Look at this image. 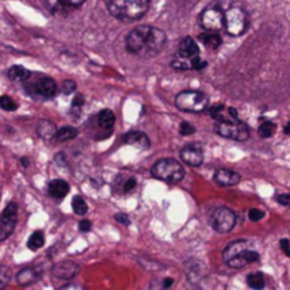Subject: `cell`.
<instances>
[{"label": "cell", "mask_w": 290, "mask_h": 290, "mask_svg": "<svg viewBox=\"0 0 290 290\" xmlns=\"http://www.w3.org/2000/svg\"><path fill=\"white\" fill-rule=\"evenodd\" d=\"M38 276H40V272L37 268H24L17 273V283L20 286H28L34 282H37Z\"/></svg>", "instance_id": "cell-21"}, {"label": "cell", "mask_w": 290, "mask_h": 290, "mask_svg": "<svg viewBox=\"0 0 290 290\" xmlns=\"http://www.w3.org/2000/svg\"><path fill=\"white\" fill-rule=\"evenodd\" d=\"M214 131L221 138L236 142L248 141L249 136H251L249 126L245 122L238 121V119H235V121H226V119L217 121L216 126H214Z\"/></svg>", "instance_id": "cell-6"}, {"label": "cell", "mask_w": 290, "mask_h": 290, "mask_svg": "<svg viewBox=\"0 0 290 290\" xmlns=\"http://www.w3.org/2000/svg\"><path fill=\"white\" fill-rule=\"evenodd\" d=\"M214 181L218 186L222 187H231V186H236L241 181V176L229 169H218L214 173Z\"/></svg>", "instance_id": "cell-15"}, {"label": "cell", "mask_w": 290, "mask_h": 290, "mask_svg": "<svg viewBox=\"0 0 290 290\" xmlns=\"http://www.w3.org/2000/svg\"><path fill=\"white\" fill-rule=\"evenodd\" d=\"M173 283H174V279H171V278H166L163 283H161V288H164V289H167L170 286H173Z\"/></svg>", "instance_id": "cell-42"}, {"label": "cell", "mask_w": 290, "mask_h": 290, "mask_svg": "<svg viewBox=\"0 0 290 290\" xmlns=\"http://www.w3.org/2000/svg\"><path fill=\"white\" fill-rule=\"evenodd\" d=\"M167 36L161 28L153 27L149 24H143L133 28L126 36L125 47L132 56L141 58H151L157 56L164 48Z\"/></svg>", "instance_id": "cell-1"}, {"label": "cell", "mask_w": 290, "mask_h": 290, "mask_svg": "<svg viewBox=\"0 0 290 290\" xmlns=\"http://www.w3.org/2000/svg\"><path fill=\"white\" fill-rule=\"evenodd\" d=\"M178 131H180L181 136H190V135H194L196 133V128L193 125H190L188 122H181Z\"/></svg>", "instance_id": "cell-34"}, {"label": "cell", "mask_w": 290, "mask_h": 290, "mask_svg": "<svg viewBox=\"0 0 290 290\" xmlns=\"http://www.w3.org/2000/svg\"><path fill=\"white\" fill-rule=\"evenodd\" d=\"M7 76L13 82H26L31 76V72L21 66H13L7 70Z\"/></svg>", "instance_id": "cell-23"}, {"label": "cell", "mask_w": 290, "mask_h": 290, "mask_svg": "<svg viewBox=\"0 0 290 290\" xmlns=\"http://www.w3.org/2000/svg\"><path fill=\"white\" fill-rule=\"evenodd\" d=\"M26 89L33 96H41L44 99H51L57 95L56 81L46 75H37L34 79L31 76L26 81Z\"/></svg>", "instance_id": "cell-9"}, {"label": "cell", "mask_w": 290, "mask_h": 290, "mask_svg": "<svg viewBox=\"0 0 290 290\" xmlns=\"http://www.w3.org/2000/svg\"><path fill=\"white\" fill-rule=\"evenodd\" d=\"M43 7L51 14H67L82 6L86 0H40Z\"/></svg>", "instance_id": "cell-12"}, {"label": "cell", "mask_w": 290, "mask_h": 290, "mask_svg": "<svg viewBox=\"0 0 290 290\" xmlns=\"http://www.w3.org/2000/svg\"><path fill=\"white\" fill-rule=\"evenodd\" d=\"M180 157L188 166L198 167L204 161V147L200 142L190 143L180 150Z\"/></svg>", "instance_id": "cell-13"}, {"label": "cell", "mask_w": 290, "mask_h": 290, "mask_svg": "<svg viewBox=\"0 0 290 290\" xmlns=\"http://www.w3.org/2000/svg\"><path fill=\"white\" fill-rule=\"evenodd\" d=\"M178 56L191 60L194 57L200 56V47L191 37L181 38L178 43Z\"/></svg>", "instance_id": "cell-17"}, {"label": "cell", "mask_w": 290, "mask_h": 290, "mask_svg": "<svg viewBox=\"0 0 290 290\" xmlns=\"http://www.w3.org/2000/svg\"><path fill=\"white\" fill-rule=\"evenodd\" d=\"M258 132H259V136H261V138H263V139H269V138H272V136L275 135V132H276V125L271 121H265L259 125Z\"/></svg>", "instance_id": "cell-28"}, {"label": "cell", "mask_w": 290, "mask_h": 290, "mask_svg": "<svg viewBox=\"0 0 290 290\" xmlns=\"http://www.w3.org/2000/svg\"><path fill=\"white\" fill-rule=\"evenodd\" d=\"M122 141L125 142V143H128V145H131V146H135V147L142 150H146L150 147V139L147 138V135L141 131L128 132L122 138Z\"/></svg>", "instance_id": "cell-16"}, {"label": "cell", "mask_w": 290, "mask_h": 290, "mask_svg": "<svg viewBox=\"0 0 290 290\" xmlns=\"http://www.w3.org/2000/svg\"><path fill=\"white\" fill-rule=\"evenodd\" d=\"M20 163L23 164V167H27V166H28V159H27V157H23V159L20 160Z\"/></svg>", "instance_id": "cell-44"}, {"label": "cell", "mask_w": 290, "mask_h": 290, "mask_svg": "<svg viewBox=\"0 0 290 290\" xmlns=\"http://www.w3.org/2000/svg\"><path fill=\"white\" fill-rule=\"evenodd\" d=\"M200 41L211 50H217L222 44V38L219 37L218 31H204L203 34H200Z\"/></svg>", "instance_id": "cell-22"}, {"label": "cell", "mask_w": 290, "mask_h": 290, "mask_svg": "<svg viewBox=\"0 0 290 290\" xmlns=\"http://www.w3.org/2000/svg\"><path fill=\"white\" fill-rule=\"evenodd\" d=\"M115 121H116V116L111 109H102L101 112L96 115V122H98V126L103 129V131H112V128L115 126Z\"/></svg>", "instance_id": "cell-20"}, {"label": "cell", "mask_w": 290, "mask_h": 290, "mask_svg": "<svg viewBox=\"0 0 290 290\" xmlns=\"http://www.w3.org/2000/svg\"><path fill=\"white\" fill-rule=\"evenodd\" d=\"M72 210H74L75 214H78V216H85L86 214L88 206H86V203H85V200L82 197L75 196L72 198Z\"/></svg>", "instance_id": "cell-29"}, {"label": "cell", "mask_w": 290, "mask_h": 290, "mask_svg": "<svg viewBox=\"0 0 290 290\" xmlns=\"http://www.w3.org/2000/svg\"><path fill=\"white\" fill-rule=\"evenodd\" d=\"M281 248H282V251L285 252V255L290 258V241L289 239H282Z\"/></svg>", "instance_id": "cell-41"}, {"label": "cell", "mask_w": 290, "mask_h": 290, "mask_svg": "<svg viewBox=\"0 0 290 290\" xmlns=\"http://www.w3.org/2000/svg\"><path fill=\"white\" fill-rule=\"evenodd\" d=\"M76 136H78V131L75 128H72V126H64V128L58 129V132H57L56 141L63 143V142L72 141Z\"/></svg>", "instance_id": "cell-24"}, {"label": "cell", "mask_w": 290, "mask_h": 290, "mask_svg": "<svg viewBox=\"0 0 290 290\" xmlns=\"http://www.w3.org/2000/svg\"><path fill=\"white\" fill-rule=\"evenodd\" d=\"M150 3L151 0H105L108 11L125 23L141 20L147 13Z\"/></svg>", "instance_id": "cell-2"}, {"label": "cell", "mask_w": 290, "mask_h": 290, "mask_svg": "<svg viewBox=\"0 0 290 290\" xmlns=\"http://www.w3.org/2000/svg\"><path fill=\"white\" fill-rule=\"evenodd\" d=\"M85 99H84V95H76L74 99H72V103H71V115L72 116H79V113H81V108H82V105H84Z\"/></svg>", "instance_id": "cell-30"}, {"label": "cell", "mask_w": 290, "mask_h": 290, "mask_svg": "<svg viewBox=\"0 0 290 290\" xmlns=\"http://www.w3.org/2000/svg\"><path fill=\"white\" fill-rule=\"evenodd\" d=\"M246 283H248V286H249V288H252V289H256V290L263 289V288H265V285H266L263 275L262 273H259V272H255V273L248 275V278H246Z\"/></svg>", "instance_id": "cell-26"}, {"label": "cell", "mask_w": 290, "mask_h": 290, "mask_svg": "<svg viewBox=\"0 0 290 290\" xmlns=\"http://www.w3.org/2000/svg\"><path fill=\"white\" fill-rule=\"evenodd\" d=\"M17 211L19 207L16 203H9L3 210L0 217V241H6L13 234L16 224H17Z\"/></svg>", "instance_id": "cell-11"}, {"label": "cell", "mask_w": 290, "mask_h": 290, "mask_svg": "<svg viewBox=\"0 0 290 290\" xmlns=\"http://www.w3.org/2000/svg\"><path fill=\"white\" fill-rule=\"evenodd\" d=\"M11 278V272L6 266H0V289H4Z\"/></svg>", "instance_id": "cell-32"}, {"label": "cell", "mask_w": 290, "mask_h": 290, "mask_svg": "<svg viewBox=\"0 0 290 290\" xmlns=\"http://www.w3.org/2000/svg\"><path fill=\"white\" fill-rule=\"evenodd\" d=\"M78 272H79V266L76 263L72 261H63V262L57 263L53 268L51 275H53V278L61 279V281H70Z\"/></svg>", "instance_id": "cell-14"}, {"label": "cell", "mask_w": 290, "mask_h": 290, "mask_svg": "<svg viewBox=\"0 0 290 290\" xmlns=\"http://www.w3.org/2000/svg\"><path fill=\"white\" fill-rule=\"evenodd\" d=\"M176 106L183 112L201 113L208 108V98L200 91L188 89L176 96Z\"/></svg>", "instance_id": "cell-7"}, {"label": "cell", "mask_w": 290, "mask_h": 290, "mask_svg": "<svg viewBox=\"0 0 290 290\" xmlns=\"http://www.w3.org/2000/svg\"><path fill=\"white\" fill-rule=\"evenodd\" d=\"M248 26H249V17L241 6L229 4L225 9V31L229 36L232 37L242 36L248 30Z\"/></svg>", "instance_id": "cell-5"}, {"label": "cell", "mask_w": 290, "mask_h": 290, "mask_svg": "<svg viewBox=\"0 0 290 290\" xmlns=\"http://www.w3.org/2000/svg\"><path fill=\"white\" fill-rule=\"evenodd\" d=\"M200 24L207 31H221L225 28V9L221 4H210L201 11Z\"/></svg>", "instance_id": "cell-8"}, {"label": "cell", "mask_w": 290, "mask_h": 290, "mask_svg": "<svg viewBox=\"0 0 290 290\" xmlns=\"http://www.w3.org/2000/svg\"><path fill=\"white\" fill-rule=\"evenodd\" d=\"M285 133H286V135H289V136H290V122L288 123V125H286V126H285Z\"/></svg>", "instance_id": "cell-45"}, {"label": "cell", "mask_w": 290, "mask_h": 290, "mask_svg": "<svg viewBox=\"0 0 290 290\" xmlns=\"http://www.w3.org/2000/svg\"><path fill=\"white\" fill-rule=\"evenodd\" d=\"M78 228H79L81 232H88V231L92 229V222L88 221V219H84V221H81V222L78 224Z\"/></svg>", "instance_id": "cell-40"}, {"label": "cell", "mask_w": 290, "mask_h": 290, "mask_svg": "<svg viewBox=\"0 0 290 290\" xmlns=\"http://www.w3.org/2000/svg\"><path fill=\"white\" fill-rule=\"evenodd\" d=\"M44 234L41 232V231H34L33 234L30 235V238H28L27 241V246L28 249H31V251H38L40 248H43V245H44Z\"/></svg>", "instance_id": "cell-25"}, {"label": "cell", "mask_w": 290, "mask_h": 290, "mask_svg": "<svg viewBox=\"0 0 290 290\" xmlns=\"http://www.w3.org/2000/svg\"><path fill=\"white\" fill-rule=\"evenodd\" d=\"M263 217H265V213H263L262 210H259V208H252V210L248 211V218H249L251 221H253V222L261 221Z\"/></svg>", "instance_id": "cell-35"}, {"label": "cell", "mask_w": 290, "mask_h": 290, "mask_svg": "<svg viewBox=\"0 0 290 290\" xmlns=\"http://www.w3.org/2000/svg\"><path fill=\"white\" fill-rule=\"evenodd\" d=\"M116 190H119L121 194H129L135 188L138 187V181L135 177H126L125 180H122L121 183L116 186Z\"/></svg>", "instance_id": "cell-27"}, {"label": "cell", "mask_w": 290, "mask_h": 290, "mask_svg": "<svg viewBox=\"0 0 290 290\" xmlns=\"http://www.w3.org/2000/svg\"><path fill=\"white\" fill-rule=\"evenodd\" d=\"M206 67H207V61L201 60L200 56L191 58V70H197V71H200V70H204Z\"/></svg>", "instance_id": "cell-37"}, {"label": "cell", "mask_w": 290, "mask_h": 290, "mask_svg": "<svg viewBox=\"0 0 290 290\" xmlns=\"http://www.w3.org/2000/svg\"><path fill=\"white\" fill-rule=\"evenodd\" d=\"M222 259L229 268L241 269L249 263L258 262L261 259V255L258 251H255V248L249 241L239 239L226 245L222 252Z\"/></svg>", "instance_id": "cell-3"}, {"label": "cell", "mask_w": 290, "mask_h": 290, "mask_svg": "<svg viewBox=\"0 0 290 290\" xmlns=\"http://www.w3.org/2000/svg\"><path fill=\"white\" fill-rule=\"evenodd\" d=\"M57 132H58V129H57V126L51 121L41 119L37 123V135L43 141L50 142L53 141V139H56Z\"/></svg>", "instance_id": "cell-18"}, {"label": "cell", "mask_w": 290, "mask_h": 290, "mask_svg": "<svg viewBox=\"0 0 290 290\" xmlns=\"http://www.w3.org/2000/svg\"><path fill=\"white\" fill-rule=\"evenodd\" d=\"M210 224L213 226V229L217 231V232L226 234L236 224V216H235V213L232 210H229L226 207H219V208H216L211 213Z\"/></svg>", "instance_id": "cell-10"}, {"label": "cell", "mask_w": 290, "mask_h": 290, "mask_svg": "<svg viewBox=\"0 0 290 290\" xmlns=\"http://www.w3.org/2000/svg\"><path fill=\"white\" fill-rule=\"evenodd\" d=\"M0 106H1L3 111H7V112H13V111L17 109V103L14 102L7 95H3L0 98Z\"/></svg>", "instance_id": "cell-31"}, {"label": "cell", "mask_w": 290, "mask_h": 290, "mask_svg": "<svg viewBox=\"0 0 290 290\" xmlns=\"http://www.w3.org/2000/svg\"><path fill=\"white\" fill-rule=\"evenodd\" d=\"M226 111H228V113L231 115V118H234V119H238V112H236V109H235V108H232V106H229V108H228Z\"/></svg>", "instance_id": "cell-43"}, {"label": "cell", "mask_w": 290, "mask_h": 290, "mask_svg": "<svg viewBox=\"0 0 290 290\" xmlns=\"http://www.w3.org/2000/svg\"><path fill=\"white\" fill-rule=\"evenodd\" d=\"M115 219H116V222H119V224H122V225L131 224L129 217L126 216V214H123V213H118V214H115Z\"/></svg>", "instance_id": "cell-38"}, {"label": "cell", "mask_w": 290, "mask_h": 290, "mask_svg": "<svg viewBox=\"0 0 290 290\" xmlns=\"http://www.w3.org/2000/svg\"><path fill=\"white\" fill-rule=\"evenodd\" d=\"M276 201H278L281 206L289 207L290 208V194H281V196L276 197Z\"/></svg>", "instance_id": "cell-39"}, {"label": "cell", "mask_w": 290, "mask_h": 290, "mask_svg": "<svg viewBox=\"0 0 290 290\" xmlns=\"http://www.w3.org/2000/svg\"><path fill=\"white\" fill-rule=\"evenodd\" d=\"M184 167L174 159H160L151 167V176L166 183H178L184 178Z\"/></svg>", "instance_id": "cell-4"}, {"label": "cell", "mask_w": 290, "mask_h": 290, "mask_svg": "<svg viewBox=\"0 0 290 290\" xmlns=\"http://www.w3.org/2000/svg\"><path fill=\"white\" fill-rule=\"evenodd\" d=\"M75 88H76V84H75L74 81H71V79H67V81H64L63 85H61V91L66 95L72 94L75 91Z\"/></svg>", "instance_id": "cell-36"}, {"label": "cell", "mask_w": 290, "mask_h": 290, "mask_svg": "<svg viewBox=\"0 0 290 290\" xmlns=\"http://www.w3.org/2000/svg\"><path fill=\"white\" fill-rule=\"evenodd\" d=\"M48 193L56 200H61L70 193V184L64 180H53L48 184Z\"/></svg>", "instance_id": "cell-19"}, {"label": "cell", "mask_w": 290, "mask_h": 290, "mask_svg": "<svg viewBox=\"0 0 290 290\" xmlns=\"http://www.w3.org/2000/svg\"><path fill=\"white\" fill-rule=\"evenodd\" d=\"M222 112H224V105H214V106L210 109V115H211L216 121H222V119H225Z\"/></svg>", "instance_id": "cell-33"}]
</instances>
